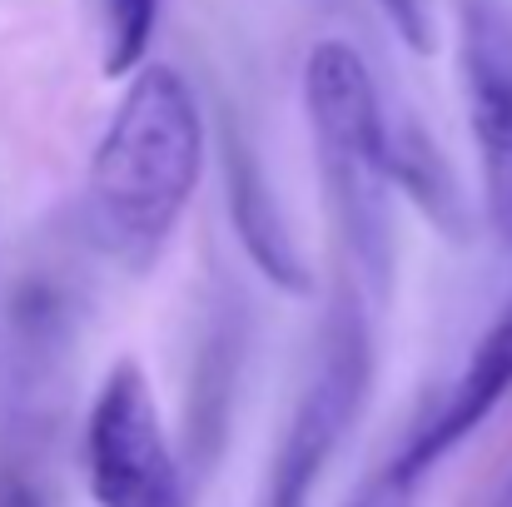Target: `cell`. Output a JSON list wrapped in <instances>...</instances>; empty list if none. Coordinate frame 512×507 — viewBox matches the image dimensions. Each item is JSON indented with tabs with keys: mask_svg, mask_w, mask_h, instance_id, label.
Segmentation results:
<instances>
[{
	"mask_svg": "<svg viewBox=\"0 0 512 507\" xmlns=\"http://www.w3.org/2000/svg\"><path fill=\"white\" fill-rule=\"evenodd\" d=\"M204 174V115L184 75L140 65L90 160V219L100 244L145 269L170 244Z\"/></svg>",
	"mask_w": 512,
	"mask_h": 507,
	"instance_id": "1",
	"label": "cell"
},
{
	"mask_svg": "<svg viewBox=\"0 0 512 507\" xmlns=\"http://www.w3.org/2000/svg\"><path fill=\"white\" fill-rule=\"evenodd\" d=\"M304 110L319 150L329 209L368 274H388V115L363 55L348 40H319L304 60Z\"/></svg>",
	"mask_w": 512,
	"mask_h": 507,
	"instance_id": "2",
	"label": "cell"
},
{
	"mask_svg": "<svg viewBox=\"0 0 512 507\" xmlns=\"http://www.w3.org/2000/svg\"><path fill=\"white\" fill-rule=\"evenodd\" d=\"M85 478L100 507H189L155 388L135 358H120L85 423Z\"/></svg>",
	"mask_w": 512,
	"mask_h": 507,
	"instance_id": "3",
	"label": "cell"
},
{
	"mask_svg": "<svg viewBox=\"0 0 512 507\" xmlns=\"http://www.w3.org/2000/svg\"><path fill=\"white\" fill-rule=\"evenodd\" d=\"M368 373H373V353H368L363 314L353 304H343L329 319L314 378H309V388H304V398H299V408L284 428L264 507H309L324 468L334 463L339 443L348 438V428L363 408Z\"/></svg>",
	"mask_w": 512,
	"mask_h": 507,
	"instance_id": "4",
	"label": "cell"
},
{
	"mask_svg": "<svg viewBox=\"0 0 512 507\" xmlns=\"http://www.w3.org/2000/svg\"><path fill=\"white\" fill-rule=\"evenodd\" d=\"M463 95H468V125L483 160V189L493 229L512 249V15L493 0L463 5Z\"/></svg>",
	"mask_w": 512,
	"mask_h": 507,
	"instance_id": "5",
	"label": "cell"
},
{
	"mask_svg": "<svg viewBox=\"0 0 512 507\" xmlns=\"http://www.w3.org/2000/svg\"><path fill=\"white\" fill-rule=\"evenodd\" d=\"M512 393V304L503 309V319L488 334L473 343L458 383L448 388V398L433 408V418L403 443V453L388 463V478L418 488L458 443H468L493 413L498 403Z\"/></svg>",
	"mask_w": 512,
	"mask_h": 507,
	"instance_id": "6",
	"label": "cell"
},
{
	"mask_svg": "<svg viewBox=\"0 0 512 507\" xmlns=\"http://www.w3.org/2000/svg\"><path fill=\"white\" fill-rule=\"evenodd\" d=\"M224 184H229V219H234V234L244 244V254L259 264V274L284 289V294H309L314 289V274L279 214V199L264 179V169L254 160V150L229 130L224 140Z\"/></svg>",
	"mask_w": 512,
	"mask_h": 507,
	"instance_id": "7",
	"label": "cell"
},
{
	"mask_svg": "<svg viewBox=\"0 0 512 507\" xmlns=\"http://www.w3.org/2000/svg\"><path fill=\"white\" fill-rule=\"evenodd\" d=\"M388 179L393 189H403L418 214L443 234V239H468V214H463V194H458V179L453 169L443 165L438 145L428 140L423 125H393L388 135Z\"/></svg>",
	"mask_w": 512,
	"mask_h": 507,
	"instance_id": "8",
	"label": "cell"
},
{
	"mask_svg": "<svg viewBox=\"0 0 512 507\" xmlns=\"http://www.w3.org/2000/svg\"><path fill=\"white\" fill-rule=\"evenodd\" d=\"M155 20L160 0H100V70L110 80L135 75L145 65Z\"/></svg>",
	"mask_w": 512,
	"mask_h": 507,
	"instance_id": "9",
	"label": "cell"
},
{
	"mask_svg": "<svg viewBox=\"0 0 512 507\" xmlns=\"http://www.w3.org/2000/svg\"><path fill=\"white\" fill-rule=\"evenodd\" d=\"M383 10V20L393 25V35L413 50V55H433L438 50V0H373Z\"/></svg>",
	"mask_w": 512,
	"mask_h": 507,
	"instance_id": "10",
	"label": "cell"
},
{
	"mask_svg": "<svg viewBox=\"0 0 512 507\" xmlns=\"http://www.w3.org/2000/svg\"><path fill=\"white\" fill-rule=\"evenodd\" d=\"M408 503H413V488L383 473V478H378V483H373V488H368L353 507H408Z\"/></svg>",
	"mask_w": 512,
	"mask_h": 507,
	"instance_id": "11",
	"label": "cell"
},
{
	"mask_svg": "<svg viewBox=\"0 0 512 507\" xmlns=\"http://www.w3.org/2000/svg\"><path fill=\"white\" fill-rule=\"evenodd\" d=\"M0 507H40V498H35L30 488H20V483H10V488L0 493Z\"/></svg>",
	"mask_w": 512,
	"mask_h": 507,
	"instance_id": "12",
	"label": "cell"
},
{
	"mask_svg": "<svg viewBox=\"0 0 512 507\" xmlns=\"http://www.w3.org/2000/svg\"><path fill=\"white\" fill-rule=\"evenodd\" d=\"M498 507H512V483H508V493H503V503H498Z\"/></svg>",
	"mask_w": 512,
	"mask_h": 507,
	"instance_id": "13",
	"label": "cell"
}]
</instances>
